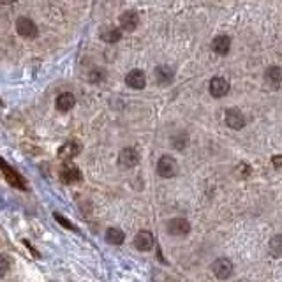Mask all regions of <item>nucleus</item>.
Wrapping results in <instances>:
<instances>
[{
    "instance_id": "nucleus-8",
    "label": "nucleus",
    "mask_w": 282,
    "mask_h": 282,
    "mask_svg": "<svg viewBox=\"0 0 282 282\" xmlns=\"http://www.w3.org/2000/svg\"><path fill=\"white\" fill-rule=\"evenodd\" d=\"M16 29H18V34L21 37H26V39H34L37 36V26L29 18H20L16 21Z\"/></svg>"
},
{
    "instance_id": "nucleus-14",
    "label": "nucleus",
    "mask_w": 282,
    "mask_h": 282,
    "mask_svg": "<svg viewBox=\"0 0 282 282\" xmlns=\"http://www.w3.org/2000/svg\"><path fill=\"white\" fill-rule=\"evenodd\" d=\"M154 76H155V81L159 83V85H170L171 81H173V69L171 67H167V66H161V67H157L154 72Z\"/></svg>"
},
{
    "instance_id": "nucleus-9",
    "label": "nucleus",
    "mask_w": 282,
    "mask_h": 282,
    "mask_svg": "<svg viewBox=\"0 0 282 282\" xmlns=\"http://www.w3.org/2000/svg\"><path fill=\"white\" fill-rule=\"evenodd\" d=\"M224 120H226L228 127L235 129V131H238V129L245 127V117H243L242 113L238 111V109H228L226 117H224Z\"/></svg>"
},
{
    "instance_id": "nucleus-20",
    "label": "nucleus",
    "mask_w": 282,
    "mask_h": 282,
    "mask_svg": "<svg viewBox=\"0 0 282 282\" xmlns=\"http://www.w3.org/2000/svg\"><path fill=\"white\" fill-rule=\"evenodd\" d=\"M270 249H272L273 256L279 258L282 254V238L280 236H275V238L272 240V245H270Z\"/></svg>"
},
{
    "instance_id": "nucleus-3",
    "label": "nucleus",
    "mask_w": 282,
    "mask_h": 282,
    "mask_svg": "<svg viewBox=\"0 0 282 282\" xmlns=\"http://www.w3.org/2000/svg\"><path fill=\"white\" fill-rule=\"evenodd\" d=\"M81 143L78 139H71V141H66L62 147L59 148V157L64 159V161H71L74 159L76 155L81 154Z\"/></svg>"
},
{
    "instance_id": "nucleus-16",
    "label": "nucleus",
    "mask_w": 282,
    "mask_h": 282,
    "mask_svg": "<svg viewBox=\"0 0 282 282\" xmlns=\"http://www.w3.org/2000/svg\"><path fill=\"white\" fill-rule=\"evenodd\" d=\"M230 46H231V39L228 36H217L212 41V49L217 55H226L230 51Z\"/></svg>"
},
{
    "instance_id": "nucleus-18",
    "label": "nucleus",
    "mask_w": 282,
    "mask_h": 282,
    "mask_svg": "<svg viewBox=\"0 0 282 282\" xmlns=\"http://www.w3.org/2000/svg\"><path fill=\"white\" fill-rule=\"evenodd\" d=\"M101 37L104 43H109V44L118 43V41L122 39V30L117 29V26H106V29L102 30Z\"/></svg>"
},
{
    "instance_id": "nucleus-21",
    "label": "nucleus",
    "mask_w": 282,
    "mask_h": 282,
    "mask_svg": "<svg viewBox=\"0 0 282 282\" xmlns=\"http://www.w3.org/2000/svg\"><path fill=\"white\" fill-rule=\"evenodd\" d=\"M9 259H7L6 256H2V254H0V277H4L7 273V270H9Z\"/></svg>"
},
{
    "instance_id": "nucleus-1",
    "label": "nucleus",
    "mask_w": 282,
    "mask_h": 282,
    "mask_svg": "<svg viewBox=\"0 0 282 282\" xmlns=\"http://www.w3.org/2000/svg\"><path fill=\"white\" fill-rule=\"evenodd\" d=\"M60 180H62L64 184H67V185L76 184V182L83 180V173H81V170H79L78 166H74L71 161H67L66 164L62 166V170H60Z\"/></svg>"
},
{
    "instance_id": "nucleus-22",
    "label": "nucleus",
    "mask_w": 282,
    "mask_h": 282,
    "mask_svg": "<svg viewBox=\"0 0 282 282\" xmlns=\"http://www.w3.org/2000/svg\"><path fill=\"white\" fill-rule=\"evenodd\" d=\"M55 219L59 220V222H62V224H64V228H69V230H76V228L72 226V224L69 222V220H67V219H64L62 215H57V213H55Z\"/></svg>"
},
{
    "instance_id": "nucleus-12",
    "label": "nucleus",
    "mask_w": 282,
    "mask_h": 282,
    "mask_svg": "<svg viewBox=\"0 0 282 282\" xmlns=\"http://www.w3.org/2000/svg\"><path fill=\"white\" fill-rule=\"evenodd\" d=\"M125 83H127L131 89H143L145 83H147V78H145V72L139 71V69H132L131 72H129L127 76H125Z\"/></svg>"
},
{
    "instance_id": "nucleus-4",
    "label": "nucleus",
    "mask_w": 282,
    "mask_h": 282,
    "mask_svg": "<svg viewBox=\"0 0 282 282\" xmlns=\"http://www.w3.org/2000/svg\"><path fill=\"white\" fill-rule=\"evenodd\" d=\"M212 272L215 273L217 279H228L233 273V263L228 258H219L212 265Z\"/></svg>"
},
{
    "instance_id": "nucleus-15",
    "label": "nucleus",
    "mask_w": 282,
    "mask_h": 282,
    "mask_svg": "<svg viewBox=\"0 0 282 282\" xmlns=\"http://www.w3.org/2000/svg\"><path fill=\"white\" fill-rule=\"evenodd\" d=\"M265 79H266V83L272 87V89H279V87H280V79H282L280 67H277V66L268 67L266 72H265Z\"/></svg>"
},
{
    "instance_id": "nucleus-2",
    "label": "nucleus",
    "mask_w": 282,
    "mask_h": 282,
    "mask_svg": "<svg viewBox=\"0 0 282 282\" xmlns=\"http://www.w3.org/2000/svg\"><path fill=\"white\" fill-rule=\"evenodd\" d=\"M0 167H2V171H4V175H6V178H7V182H9L13 187H18V189H21V190H25L26 189V185H25V178L21 177L18 171H14L13 167H11L9 164H7L4 159H0Z\"/></svg>"
},
{
    "instance_id": "nucleus-7",
    "label": "nucleus",
    "mask_w": 282,
    "mask_h": 282,
    "mask_svg": "<svg viewBox=\"0 0 282 282\" xmlns=\"http://www.w3.org/2000/svg\"><path fill=\"white\" fill-rule=\"evenodd\" d=\"M190 231V224L189 220L182 219V217H177V219H171L167 222V233L175 235V236H184Z\"/></svg>"
},
{
    "instance_id": "nucleus-6",
    "label": "nucleus",
    "mask_w": 282,
    "mask_h": 282,
    "mask_svg": "<svg viewBox=\"0 0 282 282\" xmlns=\"http://www.w3.org/2000/svg\"><path fill=\"white\" fill-rule=\"evenodd\" d=\"M139 162V154L134 150V148H124L118 155V164L120 167H125V170H131V167L138 166Z\"/></svg>"
},
{
    "instance_id": "nucleus-11",
    "label": "nucleus",
    "mask_w": 282,
    "mask_h": 282,
    "mask_svg": "<svg viewBox=\"0 0 282 282\" xmlns=\"http://www.w3.org/2000/svg\"><path fill=\"white\" fill-rule=\"evenodd\" d=\"M139 25V16L138 13H134V11H125L124 14L120 16V26L124 30H127V32H132V30H136Z\"/></svg>"
},
{
    "instance_id": "nucleus-17",
    "label": "nucleus",
    "mask_w": 282,
    "mask_h": 282,
    "mask_svg": "<svg viewBox=\"0 0 282 282\" xmlns=\"http://www.w3.org/2000/svg\"><path fill=\"white\" fill-rule=\"evenodd\" d=\"M74 102H76L74 95H72L71 92H64V94H60L59 97H57V109L62 111V113H66V111H69L72 106H74Z\"/></svg>"
},
{
    "instance_id": "nucleus-13",
    "label": "nucleus",
    "mask_w": 282,
    "mask_h": 282,
    "mask_svg": "<svg viewBox=\"0 0 282 282\" xmlns=\"http://www.w3.org/2000/svg\"><path fill=\"white\" fill-rule=\"evenodd\" d=\"M228 92H230V83L224 78H213L210 81V94L213 97H224Z\"/></svg>"
},
{
    "instance_id": "nucleus-23",
    "label": "nucleus",
    "mask_w": 282,
    "mask_h": 282,
    "mask_svg": "<svg viewBox=\"0 0 282 282\" xmlns=\"http://www.w3.org/2000/svg\"><path fill=\"white\" fill-rule=\"evenodd\" d=\"M273 164H275L277 170H280V155H275V159H273Z\"/></svg>"
},
{
    "instance_id": "nucleus-19",
    "label": "nucleus",
    "mask_w": 282,
    "mask_h": 282,
    "mask_svg": "<svg viewBox=\"0 0 282 282\" xmlns=\"http://www.w3.org/2000/svg\"><path fill=\"white\" fill-rule=\"evenodd\" d=\"M106 240H108V243H113V245H120V243H124L125 235H124V231L118 230V228H109V230L106 231Z\"/></svg>"
},
{
    "instance_id": "nucleus-24",
    "label": "nucleus",
    "mask_w": 282,
    "mask_h": 282,
    "mask_svg": "<svg viewBox=\"0 0 282 282\" xmlns=\"http://www.w3.org/2000/svg\"><path fill=\"white\" fill-rule=\"evenodd\" d=\"M14 2H16V0H0V4H6V6L7 4H14Z\"/></svg>"
},
{
    "instance_id": "nucleus-10",
    "label": "nucleus",
    "mask_w": 282,
    "mask_h": 282,
    "mask_svg": "<svg viewBox=\"0 0 282 282\" xmlns=\"http://www.w3.org/2000/svg\"><path fill=\"white\" fill-rule=\"evenodd\" d=\"M134 247L138 250H143V252L150 250L154 247V235L150 231H139L134 238Z\"/></svg>"
},
{
    "instance_id": "nucleus-5",
    "label": "nucleus",
    "mask_w": 282,
    "mask_h": 282,
    "mask_svg": "<svg viewBox=\"0 0 282 282\" xmlns=\"http://www.w3.org/2000/svg\"><path fill=\"white\" fill-rule=\"evenodd\" d=\"M177 161H175L173 157H170V155H164V157L159 159V164H157V171L159 175H161L162 178H171L177 175Z\"/></svg>"
}]
</instances>
